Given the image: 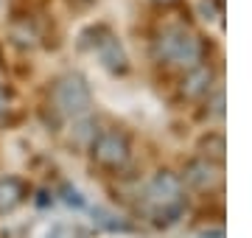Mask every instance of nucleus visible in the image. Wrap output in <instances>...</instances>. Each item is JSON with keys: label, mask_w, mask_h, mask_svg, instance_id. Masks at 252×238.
Returning a JSON list of instances; mask_svg holds the SVG:
<instances>
[{"label": "nucleus", "mask_w": 252, "mask_h": 238, "mask_svg": "<svg viewBox=\"0 0 252 238\" xmlns=\"http://www.w3.org/2000/svg\"><path fill=\"white\" fill-rule=\"evenodd\" d=\"M157 56L165 62H174L180 67H196L202 62V45L199 39L185 31V28H168L160 39H157Z\"/></svg>", "instance_id": "obj_1"}, {"label": "nucleus", "mask_w": 252, "mask_h": 238, "mask_svg": "<svg viewBox=\"0 0 252 238\" xmlns=\"http://www.w3.org/2000/svg\"><path fill=\"white\" fill-rule=\"evenodd\" d=\"M93 160L101 168H109V171L124 168L129 163V140H126V135L118 132V129L101 132L95 138V143H93Z\"/></svg>", "instance_id": "obj_2"}, {"label": "nucleus", "mask_w": 252, "mask_h": 238, "mask_svg": "<svg viewBox=\"0 0 252 238\" xmlns=\"http://www.w3.org/2000/svg\"><path fill=\"white\" fill-rule=\"evenodd\" d=\"M56 104H59V110L64 115H70V118H79L84 112L90 110V90H87V84L84 79L79 76H67L62 82L56 84Z\"/></svg>", "instance_id": "obj_3"}, {"label": "nucleus", "mask_w": 252, "mask_h": 238, "mask_svg": "<svg viewBox=\"0 0 252 238\" xmlns=\"http://www.w3.org/2000/svg\"><path fill=\"white\" fill-rule=\"evenodd\" d=\"M93 34H95V39H93V51L98 54L101 64L107 67V70H112V73H126V67H129V59H126L124 48H121V42H118V37L109 31V28L98 26L93 28Z\"/></svg>", "instance_id": "obj_4"}, {"label": "nucleus", "mask_w": 252, "mask_h": 238, "mask_svg": "<svg viewBox=\"0 0 252 238\" xmlns=\"http://www.w3.org/2000/svg\"><path fill=\"white\" fill-rule=\"evenodd\" d=\"M26 199V185L20 177H3L0 179V213L14 210L20 202Z\"/></svg>", "instance_id": "obj_5"}, {"label": "nucleus", "mask_w": 252, "mask_h": 238, "mask_svg": "<svg viewBox=\"0 0 252 238\" xmlns=\"http://www.w3.org/2000/svg\"><path fill=\"white\" fill-rule=\"evenodd\" d=\"M207 87H210V70H207L205 64L190 67V73L185 76V82H182V92H185L188 98H199V95L207 92Z\"/></svg>", "instance_id": "obj_6"}, {"label": "nucleus", "mask_w": 252, "mask_h": 238, "mask_svg": "<svg viewBox=\"0 0 252 238\" xmlns=\"http://www.w3.org/2000/svg\"><path fill=\"white\" fill-rule=\"evenodd\" d=\"M213 179H216V168L207 160H196L185 168V182H190L193 188H207Z\"/></svg>", "instance_id": "obj_7"}, {"label": "nucleus", "mask_w": 252, "mask_h": 238, "mask_svg": "<svg viewBox=\"0 0 252 238\" xmlns=\"http://www.w3.org/2000/svg\"><path fill=\"white\" fill-rule=\"evenodd\" d=\"M154 3H160V6H174V3H180V0H154Z\"/></svg>", "instance_id": "obj_8"}, {"label": "nucleus", "mask_w": 252, "mask_h": 238, "mask_svg": "<svg viewBox=\"0 0 252 238\" xmlns=\"http://www.w3.org/2000/svg\"><path fill=\"white\" fill-rule=\"evenodd\" d=\"M3 110H6V101H3V90H0V115H3Z\"/></svg>", "instance_id": "obj_9"}]
</instances>
